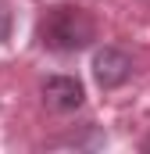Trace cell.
<instances>
[{
    "label": "cell",
    "instance_id": "6da1fadb",
    "mask_svg": "<svg viewBox=\"0 0 150 154\" xmlns=\"http://www.w3.org/2000/svg\"><path fill=\"white\" fill-rule=\"evenodd\" d=\"M36 36L46 50L75 54V50H82V47H89L97 39V22H93V14L86 7L57 4V7H46V14L39 18Z\"/></svg>",
    "mask_w": 150,
    "mask_h": 154
},
{
    "label": "cell",
    "instance_id": "7a4b0ae2",
    "mask_svg": "<svg viewBox=\"0 0 150 154\" xmlns=\"http://www.w3.org/2000/svg\"><path fill=\"white\" fill-rule=\"evenodd\" d=\"M93 75H97V82L104 90H114V86H122L132 75V57L125 50H118V47H104L93 57Z\"/></svg>",
    "mask_w": 150,
    "mask_h": 154
},
{
    "label": "cell",
    "instance_id": "3957f363",
    "mask_svg": "<svg viewBox=\"0 0 150 154\" xmlns=\"http://www.w3.org/2000/svg\"><path fill=\"white\" fill-rule=\"evenodd\" d=\"M43 97H46V104L54 108V111H75V108H82V82L72 75H54L43 82Z\"/></svg>",
    "mask_w": 150,
    "mask_h": 154
},
{
    "label": "cell",
    "instance_id": "277c9868",
    "mask_svg": "<svg viewBox=\"0 0 150 154\" xmlns=\"http://www.w3.org/2000/svg\"><path fill=\"white\" fill-rule=\"evenodd\" d=\"M143 151H150V140H147V143H143Z\"/></svg>",
    "mask_w": 150,
    "mask_h": 154
}]
</instances>
